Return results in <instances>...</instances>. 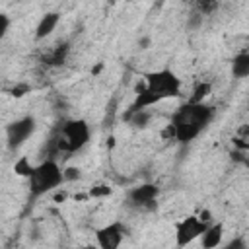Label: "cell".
Instances as JSON below:
<instances>
[{
  "label": "cell",
  "mask_w": 249,
  "mask_h": 249,
  "mask_svg": "<svg viewBox=\"0 0 249 249\" xmlns=\"http://www.w3.org/2000/svg\"><path fill=\"white\" fill-rule=\"evenodd\" d=\"M179 95H181V80L169 68H161L146 74V84L138 88V93L134 103L130 105V111L150 109L152 105L163 99H171Z\"/></svg>",
  "instance_id": "cell-2"
},
{
  "label": "cell",
  "mask_w": 249,
  "mask_h": 249,
  "mask_svg": "<svg viewBox=\"0 0 249 249\" xmlns=\"http://www.w3.org/2000/svg\"><path fill=\"white\" fill-rule=\"evenodd\" d=\"M35 119L31 115L19 117L16 121H12L10 124H6V144L10 150H18L19 146L25 144V140L35 132Z\"/></svg>",
  "instance_id": "cell-5"
},
{
  "label": "cell",
  "mask_w": 249,
  "mask_h": 249,
  "mask_svg": "<svg viewBox=\"0 0 249 249\" xmlns=\"http://www.w3.org/2000/svg\"><path fill=\"white\" fill-rule=\"evenodd\" d=\"M212 119H214V107L206 105L204 101H200V103L187 101L175 109V113L171 115L169 126L173 130V138L179 144H189L200 132L206 130V126L212 123Z\"/></svg>",
  "instance_id": "cell-1"
},
{
  "label": "cell",
  "mask_w": 249,
  "mask_h": 249,
  "mask_svg": "<svg viewBox=\"0 0 249 249\" xmlns=\"http://www.w3.org/2000/svg\"><path fill=\"white\" fill-rule=\"evenodd\" d=\"M206 226H208V222H202L198 216L183 218L175 228V243L179 247H185V245L193 243L196 237H200V233L206 230Z\"/></svg>",
  "instance_id": "cell-6"
},
{
  "label": "cell",
  "mask_w": 249,
  "mask_h": 249,
  "mask_svg": "<svg viewBox=\"0 0 249 249\" xmlns=\"http://www.w3.org/2000/svg\"><path fill=\"white\" fill-rule=\"evenodd\" d=\"M210 91H212V84H210V82H198V84L195 86V89H193V95H191L187 101H191V103H200V101H204V99L210 95Z\"/></svg>",
  "instance_id": "cell-14"
},
{
  "label": "cell",
  "mask_w": 249,
  "mask_h": 249,
  "mask_svg": "<svg viewBox=\"0 0 249 249\" xmlns=\"http://www.w3.org/2000/svg\"><path fill=\"white\" fill-rule=\"evenodd\" d=\"M58 21H60V14H58V12H47V14L39 19V23H37V27H35V39H45V37H49V35L56 29Z\"/></svg>",
  "instance_id": "cell-10"
},
{
  "label": "cell",
  "mask_w": 249,
  "mask_h": 249,
  "mask_svg": "<svg viewBox=\"0 0 249 249\" xmlns=\"http://www.w3.org/2000/svg\"><path fill=\"white\" fill-rule=\"evenodd\" d=\"M27 88H14L12 91H14V95H23V91H25Z\"/></svg>",
  "instance_id": "cell-22"
},
{
  "label": "cell",
  "mask_w": 249,
  "mask_h": 249,
  "mask_svg": "<svg viewBox=\"0 0 249 249\" xmlns=\"http://www.w3.org/2000/svg\"><path fill=\"white\" fill-rule=\"evenodd\" d=\"M27 179H29V191L33 196L47 195L64 183L62 167L54 158H47L39 165H33V171Z\"/></svg>",
  "instance_id": "cell-4"
},
{
  "label": "cell",
  "mask_w": 249,
  "mask_h": 249,
  "mask_svg": "<svg viewBox=\"0 0 249 249\" xmlns=\"http://www.w3.org/2000/svg\"><path fill=\"white\" fill-rule=\"evenodd\" d=\"M124 233H126V230L121 222H111L95 231V239L101 249H117L123 243Z\"/></svg>",
  "instance_id": "cell-7"
},
{
  "label": "cell",
  "mask_w": 249,
  "mask_h": 249,
  "mask_svg": "<svg viewBox=\"0 0 249 249\" xmlns=\"http://www.w3.org/2000/svg\"><path fill=\"white\" fill-rule=\"evenodd\" d=\"M245 249V243L241 241V239H235V241H231V243H228V249Z\"/></svg>",
  "instance_id": "cell-20"
},
{
  "label": "cell",
  "mask_w": 249,
  "mask_h": 249,
  "mask_svg": "<svg viewBox=\"0 0 249 249\" xmlns=\"http://www.w3.org/2000/svg\"><path fill=\"white\" fill-rule=\"evenodd\" d=\"M14 171H16L18 175H21V177H29V175H31V171H33V165H31V161L23 156V158H19V160L16 161Z\"/></svg>",
  "instance_id": "cell-16"
},
{
  "label": "cell",
  "mask_w": 249,
  "mask_h": 249,
  "mask_svg": "<svg viewBox=\"0 0 249 249\" xmlns=\"http://www.w3.org/2000/svg\"><path fill=\"white\" fill-rule=\"evenodd\" d=\"M216 8H218V0H193L195 16H200V18L210 16L216 12Z\"/></svg>",
  "instance_id": "cell-13"
},
{
  "label": "cell",
  "mask_w": 249,
  "mask_h": 249,
  "mask_svg": "<svg viewBox=\"0 0 249 249\" xmlns=\"http://www.w3.org/2000/svg\"><path fill=\"white\" fill-rule=\"evenodd\" d=\"M233 144H235V150L247 152V148H249V126L247 124H243L237 130V134L233 136Z\"/></svg>",
  "instance_id": "cell-15"
},
{
  "label": "cell",
  "mask_w": 249,
  "mask_h": 249,
  "mask_svg": "<svg viewBox=\"0 0 249 249\" xmlns=\"http://www.w3.org/2000/svg\"><path fill=\"white\" fill-rule=\"evenodd\" d=\"M80 169L78 167H72V165H68V167H64L62 169V177H64V183L66 181H78L80 179Z\"/></svg>",
  "instance_id": "cell-17"
},
{
  "label": "cell",
  "mask_w": 249,
  "mask_h": 249,
  "mask_svg": "<svg viewBox=\"0 0 249 249\" xmlns=\"http://www.w3.org/2000/svg\"><path fill=\"white\" fill-rule=\"evenodd\" d=\"M231 74L235 78L249 76V53L247 51H239L233 56V60H231Z\"/></svg>",
  "instance_id": "cell-12"
},
{
  "label": "cell",
  "mask_w": 249,
  "mask_h": 249,
  "mask_svg": "<svg viewBox=\"0 0 249 249\" xmlns=\"http://www.w3.org/2000/svg\"><path fill=\"white\" fill-rule=\"evenodd\" d=\"M8 27H10V18H8L6 14H2V12H0V41L4 39V35H6V31H8Z\"/></svg>",
  "instance_id": "cell-19"
},
{
  "label": "cell",
  "mask_w": 249,
  "mask_h": 249,
  "mask_svg": "<svg viewBox=\"0 0 249 249\" xmlns=\"http://www.w3.org/2000/svg\"><path fill=\"white\" fill-rule=\"evenodd\" d=\"M68 53H70V45H68V43H58V45L51 47V49L43 54V62H45L47 66H60V64H64Z\"/></svg>",
  "instance_id": "cell-11"
},
{
  "label": "cell",
  "mask_w": 249,
  "mask_h": 249,
  "mask_svg": "<svg viewBox=\"0 0 249 249\" xmlns=\"http://www.w3.org/2000/svg\"><path fill=\"white\" fill-rule=\"evenodd\" d=\"M158 196V187L152 185V183H144V185H138L134 189L128 191V200L130 204L138 206V208H146V206H152L154 200Z\"/></svg>",
  "instance_id": "cell-8"
},
{
  "label": "cell",
  "mask_w": 249,
  "mask_h": 249,
  "mask_svg": "<svg viewBox=\"0 0 249 249\" xmlns=\"http://www.w3.org/2000/svg\"><path fill=\"white\" fill-rule=\"evenodd\" d=\"M222 237H224V226L218 222V224H208L206 230L200 233V245L204 249H214L222 243Z\"/></svg>",
  "instance_id": "cell-9"
},
{
  "label": "cell",
  "mask_w": 249,
  "mask_h": 249,
  "mask_svg": "<svg viewBox=\"0 0 249 249\" xmlns=\"http://www.w3.org/2000/svg\"><path fill=\"white\" fill-rule=\"evenodd\" d=\"M91 138V130H89V124L82 119H72V121H66L60 128H58V134L53 138V152H78L82 150Z\"/></svg>",
  "instance_id": "cell-3"
},
{
  "label": "cell",
  "mask_w": 249,
  "mask_h": 249,
  "mask_svg": "<svg viewBox=\"0 0 249 249\" xmlns=\"http://www.w3.org/2000/svg\"><path fill=\"white\" fill-rule=\"evenodd\" d=\"M198 218H200V220H202V222H208V224H210V222H212V214H210V212H208V210H202V212H200V214H198Z\"/></svg>",
  "instance_id": "cell-21"
},
{
  "label": "cell",
  "mask_w": 249,
  "mask_h": 249,
  "mask_svg": "<svg viewBox=\"0 0 249 249\" xmlns=\"http://www.w3.org/2000/svg\"><path fill=\"white\" fill-rule=\"evenodd\" d=\"M107 195H111V187L107 185H97L89 191V196H107Z\"/></svg>",
  "instance_id": "cell-18"
}]
</instances>
